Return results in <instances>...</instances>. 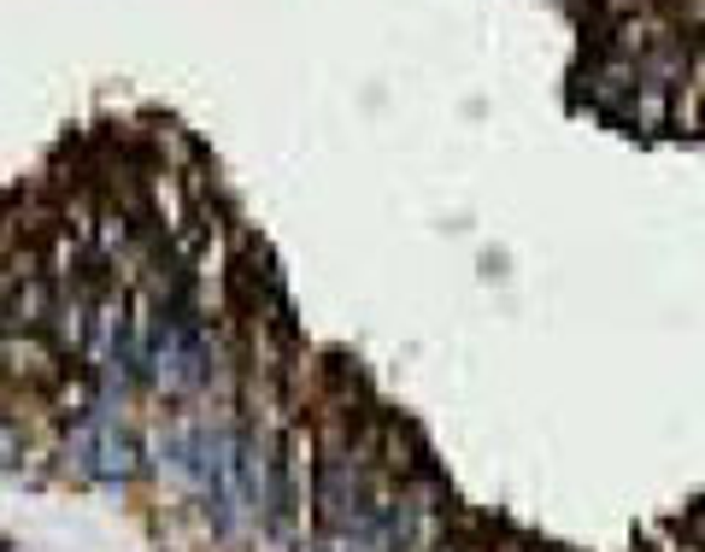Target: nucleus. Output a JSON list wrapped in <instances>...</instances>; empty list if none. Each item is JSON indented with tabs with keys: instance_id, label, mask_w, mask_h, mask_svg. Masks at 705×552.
I'll list each match as a JSON object with an SVG mask.
<instances>
[{
	"instance_id": "nucleus-1",
	"label": "nucleus",
	"mask_w": 705,
	"mask_h": 552,
	"mask_svg": "<svg viewBox=\"0 0 705 552\" xmlns=\"http://www.w3.org/2000/svg\"><path fill=\"white\" fill-rule=\"evenodd\" d=\"M148 371L171 388V394H189L200 388L206 377V341L195 330L189 312H177V305H159L153 330H148Z\"/></svg>"
},
{
	"instance_id": "nucleus-2",
	"label": "nucleus",
	"mask_w": 705,
	"mask_h": 552,
	"mask_svg": "<svg viewBox=\"0 0 705 552\" xmlns=\"http://www.w3.org/2000/svg\"><path fill=\"white\" fill-rule=\"evenodd\" d=\"M71 459H77L82 476H95V482H123V476H136V441H130V429H123L112 412H95V418L77 423Z\"/></svg>"
}]
</instances>
